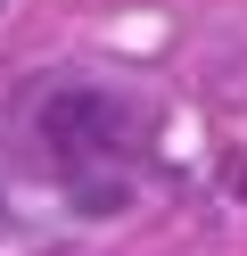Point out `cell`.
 I'll return each mask as SVG.
<instances>
[{
	"label": "cell",
	"mask_w": 247,
	"mask_h": 256,
	"mask_svg": "<svg viewBox=\"0 0 247 256\" xmlns=\"http://www.w3.org/2000/svg\"><path fill=\"white\" fill-rule=\"evenodd\" d=\"M33 132H41V157H49V166H58L66 182H82L91 166H115L140 124H132V108L107 100V91H58V100H41Z\"/></svg>",
	"instance_id": "obj_1"
}]
</instances>
